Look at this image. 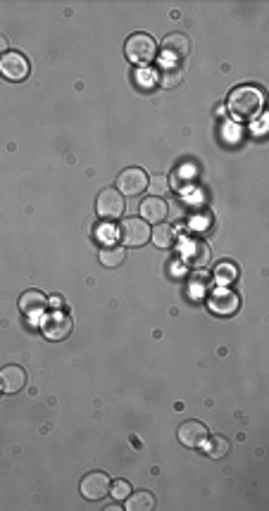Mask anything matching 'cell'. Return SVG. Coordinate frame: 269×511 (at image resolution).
<instances>
[{
	"label": "cell",
	"mask_w": 269,
	"mask_h": 511,
	"mask_svg": "<svg viewBox=\"0 0 269 511\" xmlns=\"http://www.w3.org/2000/svg\"><path fill=\"white\" fill-rule=\"evenodd\" d=\"M191 292L193 295L191 297H198V292H210V279H208V274H193V279H191Z\"/></svg>",
	"instance_id": "24"
},
{
	"label": "cell",
	"mask_w": 269,
	"mask_h": 511,
	"mask_svg": "<svg viewBox=\"0 0 269 511\" xmlns=\"http://www.w3.org/2000/svg\"><path fill=\"white\" fill-rule=\"evenodd\" d=\"M155 507V497L145 490H138L136 495L126 497V509L129 511H150Z\"/></svg>",
	"instance_id": "20"
},
{
	"label": "cell",
	"mask_w": 269,
	"mask_h": 511,
	"mask_svg": "<svg viewBox=\"0 0 269 511\" xmlns=\"http://www.w3.org/2000/svg\"><path fill=\"white\" fill-rule=\"evenodd\" d=\"M126 209V200L122 195L117 188H105V191L98 193V200H96V212L101 219L105 221H115V219H122V214H124Z\"/></svg>",
	"instance_id": "3"
},
{
	"label": "cell",
	"mask_w": 269,
	"mask_h": 511,
	"mask_svg": "<svg viewBox=\"0 0 269 511\" xmlns=\"http://www.w3.org/2000/svg\"><path fill=\"white\" fill-rule=\"evenodd\" d=\"M45 307H48V297L38 290H27L24 295L20 297V309L22 314H27L29 319H43L45 316Z\"/></svg>",
	"instance_id": "13"
},
{
	"label": "cell",
	"mask_w": 269,
	"mask_h": 511,
	"mask_svg": "<svg viewBox=\"0 0 269 511\" xmlns=\"http://www.w3.org/2000/svg\"><path fill=\"white\" fill-rule=\"evenodd\" d=\"M110 495H112L117 502H124V499L131 495V483L129 480H112V485H110Z\"/></svg>",
	"instance_id": "23"
},
{
	"label": "cell",
	"mask_w": 269,
	"mask_h": 511,
	"mask_svg": "<svg viewBox=\"0 0 269 511\" xmlns=\"http://www.w3.org/2000/svg\"><path fill=\"white\" fill-rule=\"evenodd\" d=\"M29 72H31V64L20 50H8L0 57V74L8 81H24Z\"/></svg>",
	"instance_id": "7"
},
{
	"label": "cell",
	"mask_w": 269,
	"mask_h": 511,
	"mask_svg": "<svg viewBox=\"0 0 269 511\" xmlns=\"http://www.w3.org/2000/svg\"><path fill=\"white\" fill-rule=\"evenodd\" d=\"M181 257H184V262L189 264V267H193V269H203V267H208L210 260H212V248H210L208 240H203V238H191V240H186Z\"/></svg>",
	"instance_id": "9"
},
{
	"label": "cell",
	"mask_w": 269,
	"mask_h": 511,
	"mask_svg": "<svg viewBox=\"0 0 269 511\" xmlns=\"http://www.w3.org/2000/svg\"><path fill=\"white\" fill-rule=\"evenodd\" d=\"M50 304H52V307H57V309H60L64 302H62V297H52V299H50Z\"/></svg>",
	"instance_id": "26"
},
{
	"label": "cell",
	"mask_w": 269,
	"mask_h": 511,
	"mask_svg": "<svg viewBox=\"0 0 269 511\" xmlns=\"http://www.w3.org/2000/svg\"><path fill=\"white\" fill-rule=\"evenodd\" d=\"M24 383H27L24 369L17 366V364L3 366V371H0V390L8 392V395H15V392H20L24 387Z\"/></svg>",
	"instance_id": "14"
},
{
	"label": "cell",
	"mask_w": 269,
	"mask_h": 511,
	"mask_svg": "<svg viewBox=\"0 0 269 511\" xmlns=\"http://www.w3.org/2000/svg\"><path fill=\"white\" fill-rule=\"evenodd\" d=\"M262 103H265V93L260 91L257 86H238L229 93V100H226V110L236 117V119H253L257 112L262 110Z\"/></svg>",
	"instance_id": "1"
},
{
	"label": "cell",
	"mask_w": 269,
	"mask_h": 511,
	"mask_svg": "<svg viewBox=\"0 0 269 511\" xmlns=\"http://www.w3.org/2000/svg\"><path fill=\"white\" fill-rule=\"evenodd\" d=\"M167 214H169V207H167V202L162 198L150 195V198H145L141 202V219L143 221H150V224H162V221L167 219Z\"/></svg>",
	"instance_id": "15"
},
{
	"label": "cell",
	"mask_w": 269,
	"mask_h": 511,
	"mask_svg": "<svg viewBox=\"0 0 269 511\" xmlns=\"http://www.w3.org/2000/svg\"><path fill=\"white\" fill-rule=\"evenodd\" d=\"M203 447H205V454L210 457V459H221V457L229 454L231 443H229V438H224V436H212V438L205 440Z\"/></svg>",
	"instance_id": "18"
},
{
	"label": "cell",
	"mask_w": 269,
	"mask_h": 511,
	"mask_svg": "<svg viewBox=\"0 0 269 511\" xmlns=\"http://www.w3.org/2000/svg\"><path fill=\"white\" fill-rule=\"evenodd\" d=\"M101 264L103 267H119L122 262H124V257H126V252L124 248H119V245H103L101 248Z\"/></svg>",
	"instance_id": "19"
},
{
	"label": "cell",
	"mask_w": 269,
	"mask_h": 511,
	"mask_svg": "<svg viewBox=\"0 0 269 511\" xmlns=\"http://www.w3.org/2000/svg\"><path fill=\"white\" fill-rule=\"evenodd\" d=\"M208 438H210V431L203 421H186V424H181V428H179V443L184 445V447L198 450L205 445Z\"/></svg>",
	"instance_id": "11"
},
{
	"label": "cell",
	"mask_w": 269,
	"mask_h": 511,
	"mask_svg": "<svg viewBox=\"0 0 269 511\" xmlns=\"http://www.w3.org/2000/svg\"><path fill=\"white\" fill-rule=\"evenodd\" d=\"M145 188H148V174H145L141 167H129L117 176V191H119L122 195H131V198L141 195Z\"/></svg>",
	"instance_id": "8"
},
{
	"label": "cell",
	"mask_w": 269,
	"mask_h": 511,
	"mask_svg": "<svg viewBox=\"0 0 269 511\" xmlns=\"http://www.w3.org/2000/svg\"><path fill=\"white\" fill-rule=\"evenodd\" d=\"M212 279H217L221 286L233 283V281L238 279V267H236V264H233L231 260L219 262L217 267H215V276H212Z\"/></svg>",
	"instance_id": "21"
},
{
	"label": "cell",
	"mask_w": 269,
	"mask_h": 511,
	"mask_svg": "<svg viewBox=\"0 0 269 511\" xmlns=\"http://www.w3.org/2000/svg\"><path fill=\"white\" fill-rule=\"evenodd\" d=\"M119 238H122V243H124L126 248H143V245L150 240V226H148V221L136 219V216H131V219H124L119 224Z\"/></svg>",
	"instance_id": "5"
},
{
	"label": "cell",
	"mask_w": 269,
	"mask_h": 511,
	"mask_svg": "<svg viewBox=\"0 0 269 511\" xmlns=\"http://www.w3.org/2000/svg\"><path fill=\"white\" fill-rule=\"evenodd\" d=\"M72 316L67 312H62V309H55V312L45 314L43 319H41V333H43L45 338L52 340V343H60L72 333Z\"/></svg>",
	"instance_id": "4"
},
{
	"label": "cell",
	"mask_w": 269,
	"mask_h": 511,
	"mask_svg": "<svg viewBox=\"0 0 269 511\" xmlns=\"http://www.w3.org/2000/svg\"><path fill=\"white\" fill-rule=\"evenodd\" d=\"M184 81V69L177 64H162V69L157 72V84L162 88H174Z\"/></svg>",
	"instance_id": "17"
},
{
	"label": "cell",
	"mask_w": 269,
	"mask_h": 511,
	"mask_svg": "<svg viewBox=\"0 0 269 511\" xmlns=\"http://www.w3.org/2000/svg\"><path fill=\"white\" fill-rule=\"evenodd\" d=\"M110 485H112V480H110L108 473L91 471L84 475V480H81V495L86 499H91V502H98V499H103L110 492Z\"/></svg>",
	"instance_id": "10"
},
{
	"label": "cell",
	"mask_w": 269,
	"mask_h": 511,
	"mask_svg": "<svg viewBox=\"0 0 269 511\" xmlns=\"http://www.w3.org/2000/svg\"><path fill=\"white\" fill-rule=\"evenodd\" d=\"M150 240L155 243V248L169 250V248H174V243H177V231H174V226L162 221V224L155 226V231H150Z\"/></svg>",
	"instance_id": "16"
},
{
	"label": "cell",
	"mask_w": 269,
	"mask_h": 511,
	"mask_svg": "<svg viewBox=\"0 0 269 511\" xmlns=\"http://www.w3.org/2000/svg\"><path fill=\"white\" fill-rule=\"evenodd\" d=\"M191 48H193L191 38L179 31L169 34V36H165V40H162V52H165L167 60H174V62L186 60V57L191 55Z\"/></svg>",
	"instance_id": "12"
},
{
	"label": "cell",
	"mask_w": 269,
	"mask_h": 511,
	"mask_svg": "<svg viewBox=\"0 0 269 511\" xmlns=\"http://www.w3.org/2000/svg\"><path fill=\"white\" fill-rule=\"evenodd\" d=\"M208 307L217 316H231L241 309V297L231 290V288H217V290L208 292Z\"/></svg>",
	"instance_id": "6"
},
{
	"label": "cell",
	"mask_w": 269,
	"mask_h": 511,
	"mask_svg": "<svg viewBox=\"0 0 269 511\" xmlns=\"http://www.w3.org/2000/svg\"><path fill=\"white\" fill-rule=\"evenodd\" d=\"M5 52H8V38H5V36H0V57H3Z\"/></svg>",
	"instance_id": "25"
},
{
	"label": "cell",
	"mask_w": 269,
	"mask_h": 511,
	"mask_svg": "<svg viewBox=\"0 0 269 511\" xmlns=\"http://www.w3.org/2000/svg\"><path fill=\"white\" fill-rule=\"evenodd\" d=\"M126 60L131 64H150L157 57V43L150 34H131L124 45Z\"/></svg>",
	"instance_id": "2"
},
{
	"label": "cell",
	"mask_w": 269,
	"mask_h": 511,
	"mask_svg": "<svg viewBox=\"0 0 269 511\" xmlns=\"http://www.w3.org/2000/svg\"><path fill=\"white\" fill-rule=\"evenodd\" d=\"M148 188H150V195H157V198L167 195L169 179H167V176H162V174H157V176H153V179H148Z\"/></svg>",
	"instance_id": "22"
}]
</instances>
